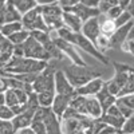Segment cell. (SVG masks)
I'll list each match as a JSON object with an SVG mask.
<instances>
[{"instance_id":"obj_1","label":"cell","mask_w":134,"mask_h":134,"mask_svg":"<svg viewBox=\"0 0 134 134\" xmlns=\"http://www.w3.org/2000/svg\"><path fill=\"white\" fill-rule=\"evenodd\" d=\"M58 34V38L63 39V40H67V42H70L71 44H74V46H78L81 50H83L87 54H90L91 57H94L95 59H98L99 62H102L105 64L109 63V59L105 57V54H102L97 47H95V44L93 42H90L87 38H85L81 32H72L70 31L69 28H66V27H62L57 31Z\"/></svg>"},{"instance_id":"obj_2","label":"cell","mask_w":134,"mask_h":134,"mask_svg":"<svg viewBox=\"0 0 134 134\" xmlns=\"http://www.w3.org/2000/svg\"><path fill=\"white\" fill-rule=\"evenodd\" d=\"M63 72H64L66 78L69 79L70 85L74 88L82 87L83 85H86L87 82H90L91 79L99 76V74L97 71H94L93 69H90L88 66L69 64V66H64Z\"/></svg>"},{"instance_id":"obj_3","label":"cell","mask_w":134,"mask_h":134,"mask_svg":"<svg viewBox=\"0 0 134 134\" xmlns=\"http://www.w3.org/2000/svg\"><path fill=\"white\" fill-rule=\"evenodd\" d=\"M58 69H55L54 64H50L44 69L42 72H39L35 78V81L32 83V88L35 94H40L44 91H55V71Z\"/></svg>"},{"instance_id":"obj_4","label":"cell","mask_w":134,"mask_h":134,"mask_svg":"<svg viewBox=\"0 0 134 134\" xmlns=\"http://www.w3.org/2000/svg\"><path fill=\"white\" fill-rule=\"evenodd\" d=\"M21 26H23L24 30L27 31H44V32H48V28L46 26L43 20V15H42V9L40 5H36L34 9L26 12L24 15H21V20H20Z\"/></svg>"},{"instance_id":"obj_5","label":"cell","mask_w":134,"mask_h":134,"mask_svg":"<svg viewBox=\"0 0 134 134\" xmlns=\"http://www.w3.org/2000/svg\"><path fill=\"white\" fill-rule=\"evenodd\" d=\"M35 117H39L44 126H46V130H47V134H62V130H60V121L59 118L52 113L51 107H40L35 111Z\"/></svg>"},{"instance_id":"obj_6","label":"cell","mask_w":134,"mask_h":134,"mask_svg":"<svg viewBox=\"0 0 134 134\" xmlns=\"http://www.w3.org/2000/svg\"><path fill=\"white\" fill-rule=\"evenodd\" d=\"M23 55L24 58H28V59H35V60H44V62H48L50 60V57L47 51L44 50L43 44H40L39 42H36L34 38H28L23 44Z\"/></svg>"},{"instance_id":"obj_7","label":"cell","mask_w":134,"mask_h":134,"mask_svg":"<svg viewBox=\"0 0 134 134\" xmlns=\"http://www.w3.org/2000/svg\"><path fill=\"white\" fill-rule=\"evenodd\" d=\"M52 42L55 43V46H57L60 52L64 55V57H67L72 64H76V66H87L86 62H83V59L79 57V54H78L75 51V47H74V44H71L70 42H67V40H63L60 38H55L52 39Z\"/></svg>"},{"instance_id":"obj_8","label":"cell","mask_w":134,"mask_h":134,"mask_svg":"<svg viewBox=\"0 0 134 134\" xmlns=\"http://www.w3.org/2000/svg\"><path fill=\"white\" fill-rule=\"evenodd\" d=\"M54 82H55V94L64 95V97H70V98H74L76 95L75 88L70 85V82L66 78L63 70H59L58 69L57 71H55Z\"/></svg>"},{"instance_id":"obj_9","label":"cell","mask_w":134,"mask_h":134,"mask_svg":"<svg viewBox=\"0 0 134 134\" xmlns=\"http://www.w3.org/2000/svg\"><path fill=\"white\" fill-rule=\"evenodd\" d=\"M99 119L102 121V122H105L106 125L114 127V129H117V130H121V127H122V125H124V122H125L126 118L119 113L118 107H117L115 103H114L113 106H110V107L105 111V113L100 115Z\"/></svg>"},{"instance_id":"obj_10","label":"cell","mask_w":134,"mask_h":134,"mask_svg":"<svg viewBox=\"0 0 134 134\" xmlns=\"http://www.w3.org/2000/svg\"><path fill=\"white\" fill-rule=\"evenodd\" d=\"M133 27V20L129 21L127 24L125 26H121L118 27L114 32L113 35L109 38V44H110V48H115V47H121L122 44H124L126 40H127V36L130 34V30Z\"/></svg>"},{"instance_id":"obj_11","label":"cell","mask_w":134,"mask_h":134,"mask_svg":"<svg viewBox=\"0 0 134 134\" xmlns=\"http://www.w3.org/2000/svg\"><path fill=\"white\" fill-rule=\"evenodd\" d=\"M81 34L87 38L90 42H95L98 39V36L100 35V28H99V21H98V16L97 18H91L86 20L85 23L82 24V30Z\"/></svg>"},{"instance_id":"obj_12","label":"cell","mask_w":134,"mask_h":134,"mask_svg":"<svg viewBox=\"0 0 134 134\" xmlns=\"http://www.w3.org/2000/svg\"><path fill=\"white\" fill-rule=\"evenodd\" d=\"M103 83L105 82L98 76L91 79L90 82H87L86 85H83L82 87L75 88V93L76 95H82V97H95L100 91V88L103 87Z\"/></svg>"},{"instance_id":"obj_13","label":"cell","mask_w":134,"mask_h":134,"mask_svg":"<svg viewBox=\"0 0 134 134\" xmlns=\"http://www.w3.org/2000/svg\"><path fill=\"white\" fill-rule=\"evenodd\" d=\"M63 12H71V14H74L75 16L79 18L83 23H85L86 20H88V19L97 18V16L100 15L99 11H98V8H90V7H86V5H83V4H81V3H78L76 5L69 8L67 11H63Z\"/></svg>"},{"instance_id":"obj_14","label":"cell","mask_w":134,"mask_h":134,"mask_svg":"<svg viewBox=\"0 0 134 134\" xmlns=\"http://www.w3.org/2000/svg\"><path fill=\"white\" fill-rule=\"evenodd\" d=\"M20 20H21V15L15 9V7L7 0L4 7L0 9V26H3L5 23L20 21Z\"/></svg>"},{"instance_id":"obj_15","label":"cell","mask_w":134,"mask_h":134,"mask_svg":"<svg viewBox=\"0 0 134 134\" xmlns=\"http://www.w3.org/2000/svg\"><path fill=\"white\" fill-rule=\"evenodd\" d=\"M70 97H64V95H59V94H55V98L52 100V105H51V110L52 113L57 115L59 119L63 115V113L66 111V109L69 107L70 105Z\"/></svg>"},{"instance_id":"obj_16","label":"cell","mask_w":134,"mask_h":134,"mask_svg":"<svg viewBox=\"0 0 134 134\" xmlns=\"http://www.w3.org/2000/svg\"><path fill=\"white\" fill-rule=\"evenodd\" d=\"M103 114L98 99L95 97H86V115L91 119H98Z\"/></svg>"},{"instance_id":"obj_17","label":"cell","mask_w":134,"mask_h":134,"mask_svg":"<svg viewBox=\"0 0 134 134\" xmlns=\"http://www.w3.org/2000/svg\"><path fill=\"white\" fill-rule=\"evenodd\" d=\"M95 98L98 99V102L100 105V107H102V111L105 113V111L110 107V106H113L115 103V97L114 95H111L107 90V87H106V82L103 83V87L100 88V91L95 95Z\"/></svg>"},{"instance_id":"obj_18","label":"cell","mask_w":134,"mask_h":134,"mask_svg":"<svg viewBox=\"0 0 134 134\" xmlns=\"http://www.w3.org/2000/svg\"><path fill=\"white\" fill-rule=\"evenodd\" d=\"M62 19H63V24H64L66 28H69L72 32H81L83 21L78 16H75L71 12H63L62 14Z\"/></svg>"},{"instance_id":"obj_19","label":"cell","mask_w":134,"mask_h":134,"mask_svg":"<svg viewBox=\"0 0 134 134\" xmlns=\"http://www.w3.org/2000/svg\"><path fill=\"white\" fill-rule=\"evenodd\" d=\"M98 21H99V28H100V35H105V36H111L113 32L117 30L115 24H114V20L109 19L106 15L100 14L98 16Z\"/></svg>"},{"instance_id":"obj_20","label":"cell","mask_w":134,"mask_h":134,"mask_svg":"<svg viewBox=\"0 0 134 134\" xmlns=\"http://www.w3.org/2000/svg\"><path fill=\"white\" fill-rule=\"evenodd\" d=\"M8 2L15 7V9L20 15H24L26 12L34 9L38 5L35 0H8Z\"/></svg>"},{"instance_id":"obj_21","label":"cell","mask_w":134,"mask_h":134,"mask_svg":"<svg viewBox=\"0 0 134 134\" xmlns=\"http://www.w3.org/2000/svg\"><path fill=\"white\" fill-rule=\"evenodd\" d=\"M71 109H74L76 113H79L82 115H86V97L82 95H75L74 98H71L70 105ZM87 117V115H86Z\"/></svg>"},{"instance_id":"obj_22","label":"cell","mask_w":134,"mask_h":134,"mask_svg":"<svg viewBox=\"0 0 134 134\" xmlns=\"http://www.w3.org/2000/svg\"><path fill=\"white\" fill-rule=\"evenodd\" d=\"M23 30V26H21L20 21H14V23H5L3 26H0V35H3L5 38L11 36L12 34Z\"/></svg>"},{"instance_id":"obj_23","label":"cell","mask_w":134,"mask_h":134,"mask_svg":"<svg viewBox=\"0 0 134 134\" xmlns=\"http://www.w3.org/2000/svg\"><path fill=\"white\" fill-rule=\"evenodd\" d=\"M42 9V15L43 16H62L63 9L58 3H52L47 5H40Z\"/></svg>"},{"instance_id":"obj_24","label":"cell","mask_w":134,"mask_h":134,"mask_svg":"<svg viewBox=\"0 0 134 134\" xmlns=\"http://www.w3.org/2000/svg\"><path fill=\"white\" fill-rule=\"evenodd\" d=\"M43 20H44V23H46L48 31H58L59 28L64 27L63 24V19L62 16H43Z\"/></svg>"},{"instance_id":"obj_25","label":"cell","mask_w":134,"mask_h":134,"mask_svg":"<svg viewBox=\"0 0 134 134\" xmlns=\"http://www.w3.org/2000/svg\"><path fill=\"white\" fill-rule=\"evenodd\" d=\"M28 38H30V31H27V30L23 28V30H20V31L12 34V35L8 36L7 39L11 42L12 46H19V44H23Z\"/></svg>"},{"instance_id":"obj_26","label":"cell","mask_w":134,"mask_h":134,"mask_svg":"<svg viewBox=\"0 0 134 134\" xmlns=\"http://www.w3.org/2000/svg\"><path fill=\"white\" fill-rule=\"evenodd\" d=\"M36 98L40 107H51L52 100L55 98V91H44V93L36 94Z\"/></svg>"},{"instance_id":"obj_27","label":"cell","mask_w":134,"mask_h":134,"mask_svg":"<svg viewBox=\"0 0 134 134\" xmlns=\"http://www.w3.org/2000/svg\"><path fill=\"white\" fill-rule=\"evenodd\" d=\"M118 5L117 4V0H99V3H98V11H99V14H102V15H106L109 12V9H111L113 7Z\"/></svg>"},{"instance_id":"obj_28","label":"cell","mask_w":134,"mask_h":134,"mask_svg":"<svg viewBox=\"0 0 134 134\" xmlns=\"http://www.w3.org/2000/svg\"><path fill=\"white\" fill-rule=\"evenodd\" d=\"M30 36L34 38L36 42H39L40 44H46L47 42L51 40V36L48 32H44V31H31L30 32Z\"/></svg>"},{"instance_id":"obj_29","label":"cell","mask_w":134,"mask_h":134,"mask_svg":"<svg viewBox=\"0 0 134 134\" xmlns=\"http://www.w3.org/2000/svg\"><path fill=\"white\" fill-rule=\"evenodd\" d=\"M4 95H5V106L14 107V106L19 105V100L16 98V94H15L14 88H7V90L4 91Z\"/></svg>"},{"instance_id":"obj_30","label":"cell","mask_w":134,"mask_h":134,"mask_svg":"<svg viewBox=\"0 0 134 134\" xmlns=\"http://www.w3.org/2000/svg\"><path fill=\"white\" fill-rule=\"evenodd\" d=\"M117 103H122L125 105L126 107H129L130 110L134 111V93L133 94H127V95H124V97H119L115 99Z\"/></svg>"},{"instance_id":"obj_31","label":"cell","mask_w":134,"mask_h":134,"mask_svg":"<svg viewBox=\"0 0 134 134\" xmlns=\"http://www.w3.org/2000/svg\"><path fill=\"white\" fill-rule=\"evenodd\" d=\"M122 134H133L134 133V114L129 118L125 119L124 125H122L121 130H119Z\"/></svg>"},{"instance_id":"obj_32","label":"cell","mask_w":134,"mask_h":134,"mask_svg":"<svg viewBox=\"0 0 134 134\" xmlns=\"http://www.w3.org/2000/svg\"><path fill=\"white\" fill-rule=\"evenodd\" d=\"M134 18L127 12V11H124L115 20H114V24H115V27L118 28V27H121V26H125V24H127L129 21H131Z\"/></svg>"},{"instance_id":"obj_33","label":"cell","mask_w":134,"mask_h":134,"mask_svg":"<svg viewBox=\"0 0 134 134\" xmlns=\"http://www.w3.org/2000/svg\"><path fill=\"white\" fill-rule=\"evenodd\" d=\"M94 44H95V47L103 54V51H105V48H110V44H109V38L107 36H105V35H99L98 36V39L94 42Z\"/></svg>"},{"instance_id":"obj_34","label":"cell","mask_w":134,"mask_h":134,"mask_svg":"<svg viewBox=\"0 0 134 134\" xmlns=\"http://www.w3.org/2000/svg\"><path fill=\"white\" fill-rule=\"evenodd\" d=\"M0 134H16V131L12 126V122L0 119Z\"/></svg>"},{"instance_id":"obj_35","label":"cell","mask_w":134,"mask_h":134,"mask_svg":"<svg viewBox=\"0 0 134 134\" xmlns=\"http://www.w3.org/2000/svg\"><path fill=\"white\" fill-rule=\"evenodd\" d=\"M15 117V114L12 113V110H11V107L3 105L0 106V119L2 121H11Z\"/></svg>"},{"instance_id":"obj_36","label":"cell","mask_w":134,"mask_h":134,"mask_svg":"<svg viewBox=\"0 0 134 134\" xmlns=\"http://www.w3.org/2000/svg\"><path fill=\"white\" fill-rule=\"evenodd\" d=\"M15 90V94H16V98L19 100V105H24L27 103V100H28V94L23 90V88H14Z\"/></svg>"},{"instance_id":"obj_37","label":"cell","mask_w":134,"mask_h":134,"mask_svg":"<svg viewBox=\"0 0 134 134\" xmlns=\"http://www.w3.org/2000/svg\"><path fill=\"white\" fill-rule=\"evenodd\" d=\"M122 12H124V9H122L119 5H115V7H113L111 9H109V12L106 14V16L109 19H111V20H115Z\"/></svg>"},{"instance_id":"obj_38","label":"cell","mask_w":134,"mask_h":134,"mask_svg":"<svg viewBox=\"0 0 134 134\" xmlns=\"http://www.w3.org/2000/svg\"><path fill=\"white\" fill-rule=\"evenodd\" d=\"M79 2H81V0H58V4L62 7V9H63V11H67L69 8H71V7L76 5Z\"/></svg>"},{"instance_id":"obj_39","label":"cell","mask_w":134,"mask_h":134,"mask_svg":"<svg viewBox=\"0 0 134 134\" xmlns=\"http://www.w3.org/2000/svg\"><path fill=\"white\" fill-rule=\"evenodd\" d=\"M115 106L118 107L119 113L124 115L125 118H129V117H131V115L134 114V111H133V110H130L129 107H126L125 105H122V103H117V102H115Z\"/></svg>"},{"instance_id":"obj_40","label":"cell","mask_w":134,"mask_h":134,"mask_svg":"<svg viewBox=\"0 0 134 134\" xmlns=\"http://www.w3.org/2000/svg\"><path fill=\"white\" fill-rule=\"evenodd\" d=\"M121 48L124 50L125 52H130L133 57H134V39H127V40L121 46Z\"/></svg>"},{"instance_id":"obj_41","label":"cell","mask_w":134,"mask_h":134,"mask_svg":"<svg viewBox=\"0 0 134 134\" xmlns=\"http://www.w3.org/2000/svg\"><path fill=\"white\" fill-rule=\"evenodd\" d=\"M79 3L83 4V5H86V7H90V8H97L99 0H81Z\"/></svg>"},{"instance_id":"obj_42","label":"cell","mask_w":134,"mask_h":134,"mask_svg":"<svg viewBox=\"0 0 134 134\" xmlns=\"http://www.w3.org/2000/svg\"><path fill=\"white\" fill-rule=\"evenodd\" d=\"M130 2L131 0H117V4L124 9V11H126L127 9V7L130 5Z\"/></svg>"},{"instance_id":"obj_43","label":"cell","mask_w":134,"mask_h":134,"mask_svg":"<svg viewBox=\"0 0 134 134\" xmlns=\"http://www.w3.org/2000/svg\"><path fill=\"white\" fill-rule=\"evenodd\" d=\"M38 5H47V4H52V3H58V0H35Z\"/></svg>"},{"instance_id":"obj_44","label":"cell","mask_w":134,"mask_h":134,"mask_svg":"<svg viewBox=\"0 0 134 134\" xmlns=\"http://www.w3.org/2000/svg\"><path fill=\"white\" fill-rule=\"evenodd\" d=\"M16 134H35V133H34V130L28 126V127H24V129L18 130V131H16Z\"/></svg>"},{"instance_id":"obj_45","label":"cell","mask_w":134,"mask_h":134,"mask_svg":"<svg viewBox=\"0 0 134 134\" xmlns=\"http://www.w3.org/2000/svg\"><path fill=\"white\" fill-rule=\"evenodd\" d=\"M126 11H127V12L134 18V0H131V2H130V5L127 7V9H126Z\"/></svg>"},{"instance_id":"obj_46","label":"cell","mask_w":134,"mask_h":134,"mask_svg":"<svg viewBox=\"0 0 134 134\" xmlns=\"http://www.w3.org/2000/svg\"><path fill=\"white\" fill-rule=\"evenodd\" d=\"M5 105V95L4 93H0V106H3Z\"/></svg>"},{"instance_id":"obj_47","label":"cell","mask_w":134,"mask_h":134,"mask_svg":"<svg viewBox=\"0 0 134 134\" xmlns=\"http://www.w3.org/2000/svg\"><path fill=\"white\" fill-rule=\"evenodd\" d=\"M127 39H134V19H133V27H131V30H130V34H129Z\"/></svg>"},{"instance_id":"obj_48","label":"cell","mask_w":134,"mask_h":134,"mask_svg":"<svg viewBox=\"0 0 134 134\" xmlns=\"http://www.w3.org/2000/svg\"><path fill=\"white\" fill-rule=\"evenodd\" d=\"M113 134H121V131H115V133H113Z\"/></svg>"},{"instance_id":"obj_49","label":"cell","mask_w":134,"mask_h":134,"mask_svg":"<svg viewBox=\"0 0 134 134\" xmlns=\"http://www.w3.org/2000/svg\"><path fill=\"white\" fill-rule=\"evenodd\" d=\"M133 134H134V133H133Z\"/></svg>"},{"instance_id":"obj_50","label":"cell","mask_w":134,"mask_h":134,"mask_svg":"<svg viewBox=\"0 0 134 134\" xmlns=\"http://www.w3.org/2000/svg\"><path fill=\"white\" fill-rule=\"evenodd\" d=\"M121 134H122V133H121Z\"/></svg>"}]
</instances>
